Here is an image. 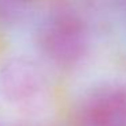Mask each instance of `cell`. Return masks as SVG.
<instances>
[{
  "label": "cell",
  "mask_w": 126,
  "mask_h": 126,
  "mask_svg": "<svg viewBox=\"0 0 126 126\" xmlns=\"http://www.w3.org/2000/svg\"><path fill=\"white\" fill-rule=\"evenodd\" d=\"M88 33L84 23L71 14L53 16L42 30V46L50 58L63 65H72L85 56Z\"/></svg>",
  "instance_id": "obj_1"
},
{
  "label": "cell",
  "mask_w": 126,
  "mask_h": 126,
  "mask_svg": "<svg viewBox=\"0 0 126 126\" xmlns=\"http://www.w3.org/2000/svg\"><path fill=\"white\" fill-rule=\"evenodd\" d=\"M79 126H126V90L104 85L84 102Z\"/></svg>",
  "instance_id": "obj_2"
},
{
  "label": "cell",
  "mask_w": 126,
  "mask_h": 126,
  "mask_svg": "<svg viewBox=\"0 0 126 126\" xmlns=\"http://www.w3.org/2000/svg\"><path fill=\"white\" fill-rule=\"evenodd\" d=\"M6 95L15 103H30L44 91V77L31 61L18 58L8 63L1 73Z\"/></svg>",
  "instance_id": "obj_3"
}]
</instances>
